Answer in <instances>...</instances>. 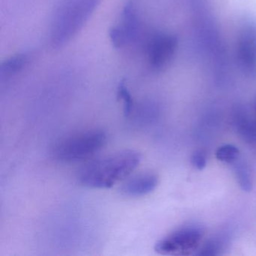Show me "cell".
<instances>
[{
    "label": "cell",
    "mask_w": 256,
    "mask_h": 256,
    "mask_svg": "<svg viewBox=\"0 0 256 256\" xmlns=\"http://www.w3.org/2000/svg\"><path fill=\"white\" fill-rule=\"evenodd\" d=\"M118 96L122 100L124 104V112L126 116H130L134 112V106L132 97L128 92V89L124 84H120L118 91Z\"/></svg>",
    "instance_id": "7c38bea8"
},
{
    "label": "cell",
    "mask_w": 256,
    "mask_h": 256,
    "mask_svg": "<svg viewBox=\"0 0 256 256\" xmlns=\"http://www.w3.org/2000/svg\"><path fill=\"white\" fill-rule=\"evenodd\" d=\"M235 60L246 78L256 82V19L246 14L235 19L232 34Z\"/></svg>",
    "instance_id": "3957f363"
},
{
    "label": "cell",
    "mask_w": 256,
    "mask_h": 256,
    "mask_svg": "<svg viewBox=\"0 0 256 256\" xmlns=\"http://www.w3.org/2000/svg\"><path fill=\"white\" fill-rule=\"evenodd\" d=\"M191 163L198 170H203L206 166V158L200 151L194 152L191 157Z\"/></svg>",
    "instance_id": "4fadbf2b"
},
{
    "label": "cell",
    "mask_w": 256,
    "mask_h": 256,
    "mask_svg": "<svg viewBox=\"0 0 256 256\" xmlns=\"http://www.w3.org/2000/svg\"><path fill=\"white\" fill-rule=\"evenodd\" d=\"M204 234L205 229L202 224H184L160 240L156 244L155 251L164 256L194 254Z\"/></svg>",
    "instance_id": "277c9868"
},
{
    "label": "cell",
    "mask_w": 256,
    "mask_h": 256,
    "mask_svg": "<svg viewBox=\"0 0 256 256\" xmlns=\"http://www.w3.org/2000/svg\"><path fill=\"white\" fill-rule=\"evenodd\" d=\"M250 112H251L252 115L256 122V94L254 96L252 102L250 106Z\"/></svg>",
    "instance_id": "5bb4252c"
},
{
    "label": "cell",
    "mask_w": 256,
    "mask_h": 256,
    "mask_svg": "<svg viewBox=\"0 0 256 256\" xmlns=\"http://www.w3.org/2000/svg\"><path fill=\"white\" fill-rule=\"evenodd\" d=\"M158 184V178L156 174L151 172L138 174L126 178L121 186L120 192L128 197H140L154 192Z\"/></svg>",
    "instance_id": "52a82bcc"
},
{
    "label": "cell",
    "mask_w": 256,
    "mask_h": 256,
    "mask_svg": "<svg viewBox=\"0 0 256 256\" xmlns=\"http://www.w3.org/2000/svg\"><path fill=\"white\" fill-rule=\"evenodd\" d=\"M180 38L173 34L160 32L151 37L146 46L148 62L154 70H161L173 61L178 54Z\"/></svg>",
    "instance_id": "5b68a950"
},
{
    "label": "cell",
    "mask_w": 256,
    "mask_h": 256,
    "mask_svg": "<svg viewBox=\"0 0 256 256\" xmlns=\"http://www.w3.org/2000/svg\"><path fill=\"white\" fill-rule=\"evenodd\" d=\"M228 239L227 235L222 233L215 235L210 238L203 245H200L194 254L206 256L221 254L226 246V244L228 242Z\"/></svg>",
    "instance_id": "9c48e42d"
},
{
    "label": "cell",
    "mask_w": 256,
    "mask_h": 256,
    "mask_svg": "<svg viewBox=\"0 0 256 256\" xmlns=\"http://www.w3.org/2000/svg\"><path fill=\"white\" fill-rule=\"evenodd\" d=\"M216 157L218 161L230 164L240 157V152L234 145L226 144L217 149Z\"/></svg>",
    "instance_id": "8fae6325"
},
{
    "label": "cell",
    "mask_w": 256,
    "mask_h": 256,
    "mask_svg": "<svg viewBox=\"0 0 256 256\" xmlns=\"http://www.w3.org/2000/svg\"><path fill=\"white\" fill-rule=\"evenodd\" d=\"M230 166L241 190L246 192L251 191L252 190V182L251 172L246 161L242 160L240 156L236 161L232 163Z\"/></svg>",
    "instance_id": "ba28073f"
},
{
    "label": "cell",
    "mask_w": 256,
    "mask_h": 256,
    "mask_svg": "<svg viewBox=\"0 0 256 256\" xmlns=\"http://www.w3.org/2000/svg\"><path fill=\"white\" fill-rule=\"evenodd\" d=\"M142 158L140 152L132 150L100 157L82 166L77 179L79 184L88 188H112L128 178Z\"/></svg>",
    "instance_id": "6da1fadb"
},
{
    "label": "cell",
    "mask_w": 256,
    "mask_h": 256,
    "mask_svg": "<svg viewBox=\"0 0 256 256\" xmlns=\"http://www.w3.org/2000/svg\"><path fill=\"white\" fill-rule=\"evenodd\" d=\"M97 0H79L76 5L66 12L65 17L60 24L56 36V42L60 43L68 38L84 20L88 17L92 8H94Z\"/></svg>",
    "instance_id": "8992f818"
},
{
    "label": "cell",
    "mask_w": 256,
    "mask_h": 256,
    "mask_svg": "<svg viewBox=\"0 0 256 256\" xmlns=\"http://www.w3.org/2000/svg\"><path fill=\"white\" fill-rule=\"evenodd\" d=\"M107 142V134L98 128L84 130L60 139L52 148L54 158L62 162L88 160L100 152Z\"/></svg>",
    "instance_id": "7a4b0ae2"
},
{
    "label": "cell",
    "mask_w": 256,
    "mask_h": 256,
    "mask_svg": "<svg viewBox=\"0 0 256 256\" xmlns=\"http://www.w3.org/2000/svg\"><path fill=\"white\" fill-rule=\"evenodd\" d=\"M28 62V58L24 54H18L6 60L1 66V73L10 76L22 71Z\"/></svg>",
    "instance_id": "30bf717a"
}]
</instances>
